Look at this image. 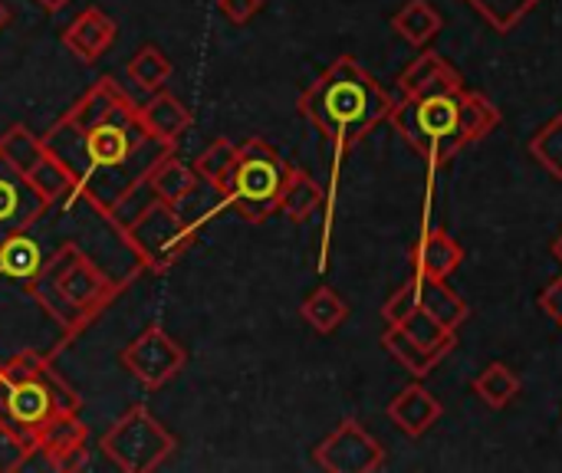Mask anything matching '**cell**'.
I'll use <instances>...</instances> for the list:
<instances>
[{
  "mask_svg": "<svg viewBox=\"0 0 562 473\" xmlns=\"http://www.w3.org/2000/svg\"><path fill=\"white\" fill-rule=\"evenodd\" d=\"M43 145L72 174L76 198L89 201L99 214H105L119 194H125L135 181L148 178L151 168L168 151H175L171 145L148 138L138 119L105 122L92 128H76L59 119L43 135Z\"/></svg>",
  "mask_w": 562,
  "mask_h": 473,
  "instance_id": "cell-1",
  "label": "cell"
},
{
  "mask_svg": "<svg viewBox=\"0 0 562 473\" xmlns=\"http://www.w3.org/2000/svg\"><path fill=\"white\" fill-rule=\"evenodd\" d=\"M389 122L431 168H445L461 148L487 138L501 125V109L468 89L402 95V102L392 105Z\"/></svg>",
  "mask_w": 562,
  "mask_h": 473,
  "instance_id": "cell-2",
  "label": "cell"
},
{
  "mask_svg": "<svg viewBox=\"0 0 562 473\" xmlns=\"http://www.w3.org/2000/svg\"><path fill=\"white\" fill-rule=\"evenodd\" d=\"M392 105L395 102L382 89V82L372 72H366L352 56H339L300 95L303 119L326 142H333L339 155L359 145L379 122H385Z\"/></svg>",
  "mask_w": 562,
  "mask_h": 473,
  "instance_id": "cell-3",
  "label": "cell"
},
{
  "mask_svg": "<svg viewBox=\"0 0 562 473\" xmlns=\"http://www.w3.org/2000/svg\"><path fill=\"white\" fill-rule=\"evenodd\" d=\"M290 161L263 138H244L237 145L234 168L221 184L224 207L247 224H263L277 214L280 194L290 174Z\"/></svg>",
  "mask_w": 562,
  "mask_h": 473,
  "instance_id": "cell-4",
  "label": "cell"
},
{
  "mask_svg": "<svg viewBox=\"0 0 562 473\" xmlns=\"http://www.w3.org/2000/svg\"><path fill=\"white\" fill-rule=\"evenodd\" d=\"M82 398L46 362L36 375L0 379V425L23 444H36L40 428L59 412H79Z\"/></svg>",
  "mask_w": 562,
  "mask_h": 473,
  "instance_id": "cell-5",
  "label": "cell"
},
{
  "mask_svg": "<svg viewBox=\"0 0 562 473\" xmlns=\"http://www.w3.org/2000/svg\"><path fill=\"white\" fill-rule=\"evenodd\" d=\"M99 451L125 473L158 471L171 451H175V435L142 405L128 408L102 438Z\"/></svg>",
  "mask_w": 562,
  "mask_h": 473,
  "instance_id": "cell-6",
  "label": "cell"
},
{
  "mask_svg": "<svg viewBox=\"0 0 562 473\" xmlns=\"http://www.w3.org/2000/svg\"><path fill=\"white\" fill-rule=\"evenodd\" d=\"M40 273H43V277H46V280L76 306V309H82V313L92 316V319H99L102 309L112 306L115 296L125 290V283L109 280L105 270H99V263L89 260L72 240H66L59 250H53V254L43 260Z\"/></svg>",
  "mask_w": 562,
  "mask_h": 473,
  "instance_id": "cell-7",
  "label": "cell"
},
{
  "mask_svg": "<svg viewBox=\"0 0 562 473\" xmlns=\"http://www.w3.org/2000/svg\"><path fill=\"white\" fill-rule=\"evenodd\" d=\"M122 240L148 273H168L198 240V230L175 211V204L158 201L128 230H122Z\"/></svg>",
  "mask_w": 562,
  "mask_h": 473,
  "instance_id": "cell-8",
  "label": "cell"
},
{
  "mask_svg": "<svg viewBox=\"0 0 562 473\" xmlns=\"http://www.w3.org/2000/svg\"><path fill=\"white\" fill-rule=\"evenodd\" d=\"M408 313H428L435 316L438 323H445L448 329H461L464 319H468V303L461 300V293H454L445 280H435V277H422L415 273L398 293H392V300L382 306V319L389 326L402 323Z\"/></svg>",
  "mask_w": 562,
  "mask_h": 473,
  "instance_id": "cell-9",
  "label": "cell"
},
{
  "mask_svg": "<svg viewBox=\"0 0 562 473\" xmlns=\"http://www.w3.org/2000/svg\"><path fill=\"white\" fill-rule=\"evenodd\" d=\"M122 369L145 388H161L168 385L184 365H188V352L184 346L168 336L161 326H148L142 336H135L122 352H119Z\"/></svg>",
  "mask_w": 562,
  "mask_h": 473,
  "instance_id": "cell-10",
  "label": "cell"
},
{
  "mask_svg": "<svg viewBox=\"0 0 562 473\" xmlns=\"http://www.w3.org/2000/svg\"><path fill=\"white\" fill-rule=\"evenodd\" d=\"M313 464L326 473H372L385 464V451L356 418H346L326 441L316 444Z\"/></svg>",
  "mask_w": 562,
  "mask_h": 473,
  "instance_id": "cell-11",
  "label": "cell"
},
{
  "mask_svg": "<svg viewBox=\"0 0 562 473\" xmlns=\"http://www.w3.org/2000/svg\"><path fill=\"white\" fill-rule=\"evenodd\" d=\"M86 444H89V428L82 425L79 412H59L40 428L33 448L46 458V471L76 473L89 464Z\"/></svg>",
  "mask_w": 562,
  "mask_h": 473,
  "instance_id": "cell-12",
  "label": "cell"
},
{
  "mask_svg": "<svg viewBox=\"0 0 562 473\" xmlns=\"http://www.w3.org/2000/svg\"><path fill=\"white\" fill-rule=\"evenodd\" d=\"M49 204L33 191L26 174H20L3 155H0V244L20 230H30Z\"/></svg>",
  "mask_w": 562,
  "mask_h": 473,
  "instance_id": "cell-13",
  "label": "cell"
},
{
  "mask_svg": "<svg viewBox=\"0 0 562 473\" xmlns=\"http://www.w3.org/2000/svg\"><path fill=\"white\" fill-rule=\"evenodd\" d=\"M69 125L76 128H92V125H105V122H128L138 119V105L132 102V95L112 79L102 76L99 82H92L63 115Z\"/></svg>",
  "mask_w": 562,
  "mask_h": 473,
  "instance_id": "cell-14",
  "label": "cell"
},
{
  "mask_svg": "<svg viewBox=\"0 0 562 473\" xmlns=\"http://www.w3.org/2000/svg\"><path fill=\"white\" fill-rule=\"evenodd\" d=\"M119 36V26L109 13H102L99 7H86L66 30H63V46L86 66H92L99 56H105L112 49Z\"/></svg>",
  "mask_w": 562,
  "mask_h": 473,
  "instance_id": "cell-15",
  "label": "cell"
},
{
  "mask_svg": "<svg viewBox=\"0 0 562 473\" xmlns=\"http://www.w3.org/2000/svg\"><path fill=\"white\" fill-rule=\"evenodd\" d=\"M138 125L145 128L148 138L175 148V142L191 128V109L178 95L158 89V92H151L148 102L138 105Z\"/></svg>",
  "mask_w": 562,
  "mask_h": 473,
  "instance_id": "cell-16",
  "label": "cell"
},
{
  "mask_svg": "<svg viewBox=\"0 0 562 473\" xmlns=\"http://www.w3.org/2000/svg\"><path fill=\"white\" fill-rule=\"evenodd\" d=\"M445 408L441 402L425 388V385H408L405 392H398L389 405V418L392 425L408 435V438H422L428 435L438 421H441Z\"/></svg>",
  "mask_w": 562,
  "mask_h": 473,
  "instance_id": "cell-17",
  "label": "cell"
},
{
  "mask_svg": "<svg viewBox=\"0 0 562 473\" xmlns=\"http://www.w3.org/2000/svg\"><path fill=\"white\" fill-rule=\"evenodd\" d=\"M402 95H435V92H461L464 79L461 72L438 53H422L402 76H398Z\"/></svg>",
  "mask_w": 562,
  "mask_h": 473,
  "instance_id": "cell-18",
  "label": "cell"
},
{
  "mask_svg": "<svg viewBox=\"0 0 562 473\" xmlns=\"http://www.w3.org/2000/svg\"><path fill=\"white\" fill-rule=\"evenodd\" d=\"M461 263H464V247L448 230H441V227L425 230L418 237V244L412 247V267L422 277L448 280Z\"/></svg>",
  "mask_w": 562,
  "mask_h": 473,
  "instance_id": "cell-19",
  "label": "cell"
},
{
  "mask_svg": "<svg viewBox=\"0 0 562 473\" xmlns=\"http://www.w3.org/2000/svg\"><path fill=\"white\" fill-rule=\"evenodd\" d=\"M323 201H326V191L319 188V181L313 174H306L303 168H290L277 214L290 217L293 224H303L323 207Z\"/></svg>",
  "mask_w": 562,
  "mask_h": 473,
  "instance_id": "cell-20",
  "label": "cell"
},
{
  "mask_svg": "<svg viewBox=\"0 0 562 473\" xmlns=\"http://www.w3.org/2000/svg\"><path fill=\"white\" fill-rule=\"evenodd\" d=\"M441 23H445L441 13L428 0H405L392 16L395 33L402 40H408L412 46H428L441 33Z\"/></svg>",
  "mask_w": 562,
  "mask_h": 473,
  "instance_id": "cell-21",
  "label": "cell"
},
{
  "mask_svg": "<svg viewBox=\"0 0 562 473\" xmlns=\"http://www.w3.org/2000/svg\"><path fill=\"white\" fill-rule=\"evenodd\" d=\"M148 181H151V188H155L158 201H165V204H178L181 198H188V194L198 188V181H201V178H198L194 165H188V161H181L175 151H168V155L151 168Z\"/></svg>",
  "mask_w": 562,
  "mask_h": 473,
  "instance_id": "cell-22",
  "label": "cell"
},
{
  "mask_svg": "<svg viewBox=\"0 0 562 473\" xmlns=\"http://www.w3.org/2000/svg\"><path fill=\"white\" fill-rule=\"evenodd\" d=\"M43 267V254L30 230H20L0 244V277H10L16 283H30Z\"/></svg>",
  "mask_w": 562,
  "mask_h": 473,
  "instance_id": "cell-23",
  "label": "cell"
},
{
  "mask_svg": "<svg viewBox=\"0 0 562 473\" xmlns=\"http://www.w3.org/2000/svg\"><path fill=\"white\" fill-rule=\"evenodd\" d=\"M125 76L142 89V92H158L165 89V82L171 79V59L165 56L161 46L145 43L132 53V59L125 63Z\"/></svg>",
  "mask_w": 562,
  "mask_h": 473,
  "instance_id": "cell-24",
  "label": "cell"
},
{
  "mask_svg": "<svg viewBox=\"0 0 562 473\" xmlns=\"http://www.w3.org/2000/svg\"><path fill=\"white\" fill-rule=\"evenodd\" d=\"M300 316L319 333V336H329V333H336L342 323H346V316H349V306H346V300L336 293V290H329V286H319V290H313L306 300H303V306H300Z\"/></svg>",
  "mask_w": 562,
  "mask_h": 473,
  "instance_id": "cell-25",
  "label": "cell"
},
{
  "mask_svg": "<svg viewBox=\"0 0 562 473\" xmlns=\"http://www.w3.org/2000/svg\"><path fill=\"white\" fill-rule=\"evenodd\" d=\"M382 346L389 349V356H395L415 379H425V375H431V369L445 359L441 352H431V349H425V346H418L402 326H389L385 329V336H382Z\"/></svg>",
  "mask_w": 562,
  "mask_h": 473,
  "instance_id": "cell-26",
  "label": "cell"
},
{
  "mask_svg": "<svg viewBox=\"0 0 562 473\" xmlns=\"http://www.w3.org/2000/svg\"><path fill=\"white\" fill-rule=\"evenodd\" d=\"M26 181L33 184V191H36L49 207L59 204V201L76 198V181H72V174H69L66 165H63L59 158H53L49 151H46L43 161H36V168L26 174Z\"/></svg>",
  "mask_w": 562,
  "mask_h": 473,
  "instance_id": "cell-27",
  "label": "cell"
},
{
  "mask_svg": "<svg viewBox=\"0 0 562 473\" xmlns=\"http://www.w3.org/2000/svg\"><path fill=\"white\" fill-rule=\"evenodd\" d=\"M474 395H477L487 408L501 412V408H507V405L520 395V379H517V372H514L510 365L491 362V365L474 379Z\"/></svg>",
  "mask_w": 562,
  "mask_h": 473,
  "instance_id": "cell-28",
  "label": "cell"
},
{
  "mask_svg": "<svg viewBox=\"0 0 562 473\" xmlns=\"http://www.w3.org/2000/svg\"><path fill=\"white\" fill-rule=\"evenodd\" d=\"M0 155L20 171V174H30L36 168V161L46 158V145H43V135H33L26 125H10L3 135H0Z\"/></svg>",
  "mask_w": 562,
  "mask_h": 473,
  "instance_id": "cell-29",
  "label": "cell"
},
{
  "mask_svg": "<svg viewBox=\"0 0 562 473\" xmlns=\"http://www.w3.org/2000/svg\"><path fill=\"white\" fill-rule=\"evenodd\" d=\"M151 204H158V194H155V188H151V181L148 178H142V181H135L125 194H119L115 198V204L102 214L119 234L122 230H128Z\"/></svg>",
  "mask_w": 562,
  "mask_h": 473,
  "instance_id": "cell-30",
  "label": "cell"
},
{
  "mask_svg": "<svg viewBox=\"0 0 562 473\" xmlns=\"http://www.w3.org/2000/svg\"><path fill=\"white\" fill-rule=\"evenodd\" d=\"M234 158H237V142L231 138H214L198 158H194V171L201 181L214 184L221 191V184L227 181L231 168H234Z\"/></svg>",
  "mask_w": 562,
  "mask_h": 473,
  "instance_id": "cell-31",
  "label": "cell"
},
{
  "mask_svg": "<svg viewBox=\"0 0 562 473\" xmlns=\"http://www.w3.org/2000/svg\"><path fill=\"white\" fill-rule=\"evenodd\" d=\"M395 326H402L418 346H425V349H431V352H441V356H448L451 349H454V329H448L445 323H438L435 316H428V313H408L402 323H395Z\"/></svg>",
  "mask_w": 562,
  "mask_h": 473,
  "instance_id": "cell-32",
  "label": "cell"
},
{
  "mask_svg": "<svg viewBox=\"0 0 562 473\" xmlns=\"http://www.w3.org/2000/svg\"><path fill=\"white\" fill-rule=\"evenodd\" d=\"M497 33H510L540 0H468Z\"/></svg>",
  "mask_w": 562,
  "mask_h": 473,
  "instance_id": "cell-33",
  "label": "cell"
},
{
  "mask_svg": "<svg viewBox=\"0 0 562 473\" xmlns=\"http://www.w3.org/2000/svg\"><path fill=\"white\" fill-rule=\"evenodd\" d=\"M530 155L562 181V115H553L533 138H530Z\"/></svg>",
  "mask_w": 562,
  "mask_h": 473,
  "instance_id": "cell-34",
  "label": "cell"
},
{
  "mask_svg": "<svg viewBox=\"0 0 562 473\" xmlns=\"http://www.w3.org/2000/svg\"><path fill=\"white\" fill-rule=\"evenodd\" d=\"M30 454H33V448L23 444L16 435H10V431L0 425V473L23 471V464H26Z\"/></svg>",
  "mask_w": 562,
  "mask_h": 473,
  "instance_id": "cell-35",
  "label": "cell"
},
{
  "mask_svg": "<svg viewBox=\"0 0 562 473\" xmlns=\"http://www.w3.org/2000/svg\"><path fill=\"white\" fill-rule=\"evenodd\" d=\"M267 0H217V10L234 23V26H244L250 23L260 10H263Z\"/></svg>",
  "mask_w": 562,
  "mask_h": 473,
  "instance_id": "cell-36",
  "label": "cell"
},
{
  "mask_svg": "<svg viewBox=\"0 0 562 473\" xmlns=\"http://www.w3.org/2000/svg\"><path fill=\"white\" fill-rule=\"evenodd\" d=\"M540 309H543L557 326H562V277H557V280L540 293Z\"/></svg>",
  "mask_w": 562,
  "mask_h": 473,
  "instance_id": "cell-37",
  "label": "cell"
},
{
  "mask_svg": "<svg viewBox=\"0 0 562 473\" xmlns=\"http://www.w3.org/2000/svg\"><path fill=\"white\" fill-rule=\"evenodd\" d=\"M33 3H36L40 10H46V13H59L69 0H33Z\"/></svg>",
  "mask_w": 562,
  "mask_h": 473,
  "instance_id": "cell-38",
  "label": "cell"
},
{
  "mask_svg": "<svg viewBox=\"0 0 562 473\" xmlns=\"http://www.w3.org/2000/svg\"><path fill=\"white\" fill-rule=\"evenodd\" d=\"M553 257H557V260L562 263V234L557 237V240H553Z\"/></svg>",
  "mask_w": 562,
  "mask_h": 473,
  "instance_id": "cell-39",
  "label": "cell"
}]
</instances>
